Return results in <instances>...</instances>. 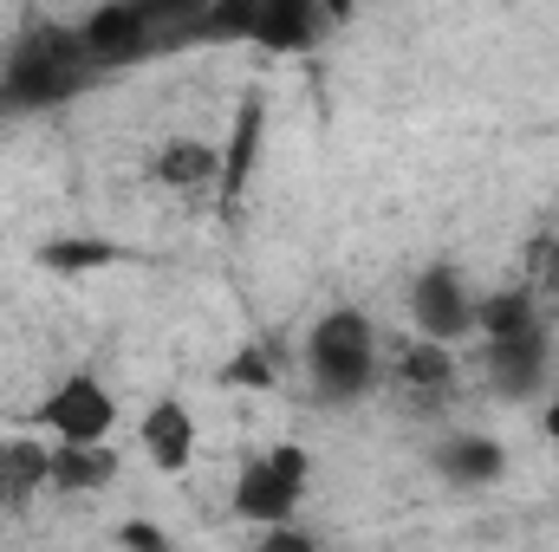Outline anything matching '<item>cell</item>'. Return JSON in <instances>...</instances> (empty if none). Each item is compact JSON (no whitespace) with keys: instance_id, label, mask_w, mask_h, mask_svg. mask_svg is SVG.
Instances as JSON below:
<instances>
[{"instance_id":"cell-1","label":"cell","mask_w":559,"mask_h":552,"mask_svg":"<svg viewBox=\"0 0 559 552\" xmlns=\"http://www.w3.org/2000/svg\"><path fill=\"white\" fill-rule=\"evenodd\" d=\"M98 79V65L79 46V26H33L7 65H0V111H52L72 105L85 85Z\"/></svg>"},{"instance_id":"cell-2","label":"cell","mask_w":559,"mask_h":552,"mask_svg":"<svg viewBox=\"0 0 559 552\" xmlns=\"http://www.w3.org/2000/svg\"><path fill=\"white\" fill-rule=\"evenodd\" d=\"M306 377L325 404H352L378 384V325L352 305L325 312L306 332Z\"/></svg>"},{"instance_id":"cell-3","label":"cell","mask_w":559,"mask_h":552,"mask_svg":"<svg viewBox=\"0 0 559 552\" xmlns=\"http://www.w3.org/2000/svg\"><path fill=\"white\" fill-rule=\"evenodd\" d=\"M306 481H312V455H306L299 442H274V448H261L254 461H241V475H235V488H228V507H235L241 520H254L261 533H267V527H293V514H299V501H306Z\"/></svg>"},{"instance_id":"cell-4","label":"cell","mask_w":559,"mask_h":552,"mask_svg":"<svg viewBox=\"0 0 559 552\" xmlns=\"http://www.w3.org/2000/svg\"><path fill=\"white\" fill-rule=\"evenodd\" d=\"M33 422H39L52 442L92 448V442H105V435L118 429V397H111V384H105L98 371H72V377H59V384L39 397Z\"/></svg>"},{"instance_id":"cell-5","label":"cell","mask_w":559,"mask_h":552,"mask_svg":"<svg viewBox=\"0 0 559 552\" xmlns=\"http://www.w3.org/2000/svg\"><path fill=\"white\" fill-rule=\"evenodd\" d=\"M163 20H189V7H131V0H111V7H92L79 20V46H85V59L98 72H111V65L150 59Z\"/></svg>"},{"instance_id":"cell-6","label":"cell","mask_w":559,"mask_h":552,"mask_svg":"<svg viewBox=\"0 0 559 552\" xmlns=\"http://www.w3.org/2000/svg\"><path fill=\"white\" fill-rule=\"evenodd\" d=\"M475 312H481V299L468 292L462 267H449V261H429L417 274V286H411V332L442 345V351L475 332Z\"/></svg>"},{"instance_id":"cell-7","label":"cell","mask_w":559,"mask_h":552,"mask_svg":"<svg viewBox=\"0 0 559 552\" xmlns=\"http://www.w3.org/2000/svg\"><path fill=\"white\" fill-rule=\"evenodd\" d=\"M547 325L540 332H521V338H488V391L508 397V404H527L540 384H547Z\"/></svg>"},{"instance_id":"cell-8","label":"cell","mask_w":559,"mask_h":552,"mask_svg":"<svg viewBox=\"0 0 559 552\" xmlns=\"http://www.w3.org/2000/svg\"><path fill=\"white\" fill-rule=\"evenodd\" d=\"M138 442H143V455H150V468L182 475L195 461V416H189V404L182 397H156L138 422Z\"/></svg>"},{"instance_id":"cell-9","label":"cell","mask_w":559,"mask_h":552,"mask_svg":"<svg viewBox=\"0 0 559 552\" xmlns=\"http://www.w3.org/2000/svg\"><path fill=\"white\" fill-rule=\"evenodd\" d=\"M436 475L455 481V488H488V481L508 475V448L495 435H475V429L449 435V442H436Z\"/></svg>"},{"instance_id":"cell-10","label":"cell","mask_w":559,"mask_h":552,"mask_svg":"<svg viewBox=\"0 0 559 552\" xmlns=\"http://www.w3.org/2000/svg\"><path fill=\"white\" fill-rule=\"evenodd\" d=\"M118 448L111 442H92V448H72V442H52V475H46V488H59V494H105L111 481H118Z\"/></svg>"},{"instance_id":"cell-11","label":"cell","mask_w":559,"mask_h":552,"mask_svg":"<svg viewBox=\"0 0 559 552\" xmlns=\"http://www.w3.org/2000/svg\"><path fill=\"white\" fill-rule=\"evenodd\" d=\"M319 26H325V13L312 7V0H261V13H254V46H267V52H299V46H312L319 39Z\"/></svg>"},{"instance_id":"cell-12","label":"cell","mask_w":559,"mask_h":552,"mask_svg":"<svg viewBox=\"0 0 559 552\" xmlns=\"http://www.w3.org/2000/svg\"><path fill=\"white\" fill-rule=\"evenodd\" d=\"M150 169H156L163 189H182V195H189V189H209V182L222 189V149L202 143V137H169L163 149H156Z\"/></svg>"},{"instance_id":"cell-13","label":"cell","mask_w":559,"mask_h":552,"mask_svg":"<svg viewBox=\"0 0 559 552\" xmlns=\"http://www.w3.org/2000/svg\"><path fill=\"white\" fill-rule=\"evenodd\" d=\"M475 332H481V338L540 332V292H534V286H501V292H488L481 312H475Z\"/></svg>"},{"instance_id":"cell-14","label":"cell","mask_w":559,"mask_h":552,"mask_svg":"<svg viewBox=\"0 0 559 552\" xmlns=\"http://www.w3.org/2000/svg\"><path fill=\"white\" fill-rule=\"evenodd\" d=\"M46 475H52V448H39V442H0V507H20V501H33L39 488H46Z\"/></svg>"},{"instance_id":"cell-15","label":"cell","mask_w":559,"mask_h":552,"mask_svg":"<svg viewBox=\"0 0 559 552\" xmlns=\"http://www.w3.org/2000/svg\"><path fill=\"white\" fill-rule=\"evenodd\" d=\"M254 149H261V98H241L235 111V137L222 143V195L235 202L254 176Z\"/></svg>"},{"instance_id":"cell-16","label":"cell","mask_w":559,"mask_h":552,"mask_svg":"<svg viewBox=\"0 0 559 552\" xmlns=\"http://www.w3.org/2000/svg\"><path fill=\"white\" fill-rule=\"evenodd\" d=\"M254 13H261V0H209V7H195L189 20H182V33L189 39H248L254 33Z\"/></svg>"},{"instance_id":"cell-17","label":"cell","mask_w":559,"mask_h":552,"mask_svg":"<svg viewBox=\"0 0 559 552\" xmlns=\"http://www.w3.org/2000/svg\"><path fill=\"white\" fill-rule=\"evenodd\" d=\"M397 371H404V384H411V391H449V377H455V358H449L442 345H429V338H411Z\"/></svg>"},{"instance_id":"cell-18","label":"cell","mask_w":559,"mask_h":552,"mask_svg":"<svg viewBox=\"0 0 559 552\" xmlns=\"http://www.w3.org/2000/svg\"><path fill=\"white\" fill-rule=\"evenodd\" d=\"M118 248L111 241H46L39 248V267L46 274H92V267H111Z\"/></svg>"},{"instance_id":"cell-19","label":"cell","mask_w":559,"mask_h":552,"mask_svg":"<svg viewBox=\"0 0 559 552\" xmlns=\"http://www.w3.org/2000/svg\"><path fill=\"white\" fill-rule=\"evenodd\" d=\"M222 384H235V391H274L280 371L267 364V351H261V345H248V351H235V364L222 371Z\"/></svg>"},{"instance_id":"cell-20","label":"cell","mask_w":559,"mask_h":552,"mask_svg":"<svg viewBox=\"0 0 559 552\" xmlns=\"http://www.w3.org/2000/svg\"><path fill=\"white\" fill-rule=\"evenodd\" d=\"M254 552H319V540H312L306 527H267V533L254 540Z\"/></svg>"},{"instance_id":"cell-21","label":"cell","mask_w":559,"mask_h":552,"mask_svg":"<svg viewBox=\"0 0 559 552\" xmlns=\"http://www.w3.org/2000/svg\"><path fill=\"white\" fill-rule=\"evenodd\" d=\"M124 547H138V552H163V540H156L150 527H124Z\"/></svg>"},{"instance_id":"cell-22","label":"cell","mask_w":559,"mask_h":552,"mask_svg":"<svg viewBox=\"0 0 559 552\" xmlns=\"http://www.w3.org/2000/svg\"><path fill=\"white\" fill-rule=\"evenodd\" d=\"M547 435H554V442H559V397H554V404H547Z\"/></svg>"}]
</instances>
